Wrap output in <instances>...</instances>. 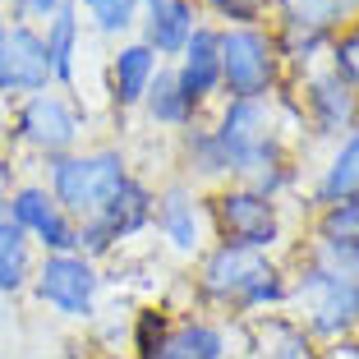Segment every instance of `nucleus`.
I'll use <instances>...</instances> for the list:
<instances>
[{"instance_id": "f257e3e1", "label": "nucleus", "mask_w": 359, "mask_h": 359, "mask_svg": "<svg viewBox=\"0 0 359 359\" xmlns=\"http://www.w3.org/2000/svg\"><path fill=\"white\" fill-rule=\"evenodd\" d=\"M198 295L217 309L263 313L290 299V281L276 272L267 254L240 249V244H212L198 263Z\"/></svg>"}, {"instance_id": "f03ea898", "label": "nucleus", "mask_w": 359, "mask_h": 359, "mask_svg": "<svg viewBox=\"0 0 359 359\" xmlns=\"http://www.w3.org/2000/svg\"><path fill=\"white\" fill-rule=\"evenodd\" d=\"M212 138L226 152V170L235 184H249L254 175L272 166H285V148L276 134V111L272 102H222V116L212 125Z\"/></svg>"}, {"instance_id": "7ed1b4c3", "label": "nucleus", "mask_w": 359, "mask_h": 359, "mask_svg": "<svg viewBox=\"0 0 359 359\" xmlns=\"http://www.w3.org/2000/svg\"><path fill=\"white\" fill-rule=\"evenodd\" d=\"M129 180V161L116 148H93V152H65L46 161V189L74 222H93L106 208V198Z\"/></svg>"}, {"instance_id": "20e7f679", "label": "nucleus", "mask_w": 359, "mask_h": 359, "mask_svg": "<svg viewBox=\"0 0 359 359\" xmlns=\"http://www.w3.org/2000/svg\"><path fill=\"white\" fill-rule=\"evenodd\" d=\"M285 304L299 309V327L309 337H346L359 327V272L346 267H332L323 258L299 272V281L290 285V299Z\"/></svg>"}, {"instance_id": "39448f33", "label": "nucleus", "mask_w": 359, "mask_h": 359, "mask_svg": "<svg viewBox=\"0 0 359 359\" xmlns=\"http://www.w3.org/2000/svg\"><path fill=\"white\" fill-rule=\"evenodd\" d=\"M281 46L263 23L222 28V93L231 102H272L281 88Z\"/></svg>"}, {"instance_id": "423d86ee", "label": "nucleus", "mask_w": 359, "mask_h": 359, "mask_svg": "<svg viewBox=\"0 0 359 359\" xmlns=\"http://www.w3.org/2000/svg\"><path fill=\"white\" fill-rule=\"evenodd\" d=\"M83 129H88V111L69 93H55V88H46L37 97H23L19 111H14V138L23 148L42 152L46 161L65 157V152H79Z\"/></svg>"}, {"instance_id": "0eeeda50", "label": "nucleus", "mask_w": 359, "mask_h": 359, "mask_svg": "<svg viewBox=\"0 0 359 359\" xmlns=\"http://www.w3.org/2000/svg\"><path fill=\"white\" fill-rule=\"evenodd\" d=\"M32 299L60 318H83L97 313V295H102V272L88 263L83 254H42L32 267Z\"/></svg>"}, {"instance_id": "6e6552de", "label": "nucleus", "mask_w": 359, "mask_h": 359, "mask_svg": "<svg viewBox=\"0 0 359 359\" xmlns=\"http://www.w3.org/2000/svg\"><path fill=\"white\" fill-rule=\"evenodd\" d=\"M212 212V231L222 235V244H240V249H254L267 254L281 244V212L276 198L249 189V184H226L217 189V198L208 203Z\"/></svg>"}, {"instance_id": "1a4fd4ad", "label": "nucleus", "mask_w": 359, "mask_h": 359, "mask_svg": "<svg viewBox=\"0 0 359 359\" xmlns=\"http://www.w3.org/2000/svg\"><path fill=\"white\" fill-rule=\"evenodd\" d=\"M152 226L157 235L175 249L180 258H194L208 249V235H212V212H208V198L194 189L189 180L180 184H166L152 203Z\"/></svg>"}, {"instance_id": "9d476101", "label": "nucleus", "mask_w": 359, "mask_h": 359, "mask_svg": "<svg viewBox=\"0 0 359 359\" xmlns=\"http://www.w3.org/2000/svg\"><path fill=\"white\" fill-rule=\"evenodd\" d=\"M5 217H10V222L32 240V249H42V254H74L79 222L51 198L46 184H37V180H28V184L14 189L10 212H5Z\"/></svg>"}, {"instance_id": "9b49d317", "label": "nucleus", "mask_w": 359, "mask_h": 359, "mask_svg": "<svg viewBox=\"0 0 359 359\" xmlns=\"http://www.w3.org/2000/svg\"><path fill=\"white\" fill-rule=\"evenodd\" d=\"M55 88L51 60H46V42L37 23H10L5 46H0V97L5 102H23Z\"/></svg>"}, {"instance_id": "f8f14e48", "label": "nucleus", "mask_w": 359, "mask_h": 359, "mask_svg": "<svg viewBox=\"0 0 359 359\" xmlns=\"http://www.w3.org/2000/svg\"><path fill=\"white\" fill-rule=\"evenodd\" d=\"M304 116L313 125V134L341 143L359 125V93L350 83H341L332 69H313L304 83Z\"/></svg>"}, {"instance_id": "ddd939ff", "label": "nucleus", "mask_w": 359, "mask_h": 359, "mask_svg": "<svg viewBox=\"0 0 359 359\" xmlns=\"http://www.w3.org/2000/svg\"><path fill=\"white\" fill-rule=\"evenodd\" d=\"M175 79L180 88L194 97V102H212V97L222 93V28H212V23H198L194 37L184 42V51L175 55Z\"/></svg>"}, {"instance_id": "4468645a", "label": "nucleus", "mask_w": 359, "mask_h": 359, "mask_svg": "<svg viewBox=\"0 0 359 359\" xmlns=\"http://www.w3.org/2000/svg\"><path fill=\"white\" fill-rule=\"evenodd\" d=\"M198 23L203 19H198V5H194V0H152V5H143V14H138V28H143L138 42L152 46L157 60H170V55L184 51V42L194 37Z\"/></svg>"}, {"instance_id": "2eb2a0df", "label": "nucleus", "mask_w": 359, "mask_h": 359, "mask_svg": "<svg viewBox=\"0 0 359 359\" xmlns=\"http://www.w3.org/2000/svg\"><path fill=\"white\" fill-rule=\"evenodd\" d=\"M272 5L281 32H304V37H323V42L355 28L359 19V0H272Z\"/></svg>"}, {"instance_id": "dca6fc26", "label": "nucleus", "mask_w": 359, "mask_h": 359, "mask_svg": "<svg viewBox=\"0 0 359 359\" xmlns=\"http://www.w3.org/2000/svg\"><path fill=\"white\" fill-rule=\"evenodd\" d=\"M323 263L359 272V194L318 212V254Z\"/></svg>"}, {"instance_id": "f3484780", "label": "nucleus", "mask_w": 359, "mask_h": 359, "mask_svg": "<svg viewBox=\"0 0 359 359\" xmlns=\"http://www.w3.org/2000/svg\"><path fill=\"white\" fill-rule=\"evenodd\" d=\"M152 203H157V194H152L143 180L129 175L125 184L106 198V208L97 212L93 222L111 235V244H125V240H134V235H143L152 226Z\"/></svg>"}, {"instance_id": "a211bd4d", "label": "nucleus", "mask_w": 359, "mask_h": 359, "mask_svg": "<svg viewBox=\"0 0 359 359\" xmlns=\"http://www.w3.org/2000/svg\"><path fill=\"white\" fill-rule=\"evenodd\" d=\"M42 42H46V60H51V79L60 88H74L79 51H83V19H79L74 0H60V10L42 23Z\"/></svg>"}, {"instance_id": "6ab92c4d", "label": "nucleus", "mask_w": 359, "mask_h": 359, "mask_svg": "<svg viewBox=\"0 0 359 359\" xmlns=\"http://www.w3.org/2000/svg\"><path fill=\"white\" fill-rule=\"evenodd\" d=\"M157 69H161V60L152 55V46H143V42H125L120 46V51L111 55V102H116V111L143 106V97H148Z\"/></svg>"}, {"instance_id": "aec40b11", "label": "nucleus", "mask_w": 359, "mask_h": 359, "mask_svg": "<svg viewBox=\"0 0 359 359\" xmlns=\"http://www.w3.org/2000/svg\"><path fill=\"white\" fill-rule=\"evenodd\" d=\"M143 111H148L152 125H161V129H180V134H184V129H194V120H198L203 106L194 102L184 88H180L175 69H166V65H161L157 79H152V88H148V97H143Z\"/></svg>"}, {"instance_id": "412c9836", "label": "nucleus", "mask_w": 359, "mask_h": 359, "mask_svg": "<svg viewBox=\"0 0 359 359\" xmlns=\"http://www.w3.org/2000/svg\"><path fill=\"white\" fill-rule=\"evenodd\" d=\"M355 194H359V125L341 138L332 161L323 166V175H318V184H313V203L318 208H332V203L355 198Z\"/></svg>"}, {"instance_id": "4be33fe9", "label": "nucleus", "mask_w": 359, "mask_h": 359, "mask_svg": "<svg viewBox=\"0 0 359 359\" xmlns=\"http://www.w3.org/2000/svg\"><path fill=\"white\" fill-rule=\"evenodd\" d=\"M32 267H37L32 240L10 222V217H0V299L23 295V290L32 285Z\"/></svg>"}, {"instance_id": "5701e85b", "label": "nucleus", "mask_w": 359, "mask_h": 359, "mask_svg": "<svg viewBox=\"0 0 359 359\" xmlns=\"http://www.w3.org/2000/svg\"><path fill=\"white\" fill-rule=\"evenodd\" d=\"M157 359H226V327L208 318H184L170 327Z\"/></svg>"}, {"instance_id": "b1692460", "label": "nucleus", "mask_w": 359, "mask_h": 359, "mask_svg": "<svg viewBox=\"0 0 359 359\" xmlns=\"http://www.w3.org/2000/svg\"><path fill=\"white\" fill-rule=\"evenodd\" d=\"M258 341H263V359H313L309 332L290 318H258Z\"/></svg>"}, {"instance_id": "393cba45", "label": "nucleus", "mask_w": 359, "mask_h": 359, "mask_svg": "<svg viewBox=\"0 0 359 359\" xmlns=\"http://www.w3.org/2000/svg\"><path fill=\"white\" fill-rule=\"evenodd\" d=\"M74 5L79 14H88L93 32H102V37H125L143 14V0H74Z\"/></svg>"}, {"instance_id": "a878e982", "label": "nucleus", "mask_w": 359, "mask_h": 359, "mask_svg": "<svg viewBox=\"0 0 359 359\" xmlns=\"http://www.w3.org/2000/svg\"><path fill=\"white\" fill-rule=\"evenodd\" d=\"M184 161H189V175L194 180H231L226 170V152L222 143L212 138V129H184Z\"/></svg>"}, {"instance_id": "bb28decb", "label": "nucleus", "mask_w": 359, "mask_h": 359, "mask_svg": "<svg viewBox=\"0 0 359 359\" xmlns=\"http://www.w3.org/2000/svg\"><path fill=\"white\" fill-rule=\"evenodd\" d=\"M327 55H332V74L341 79V83H350L359 93V28H346V32H337L327 42Z\"/></svg>"}, {"instance_id": "cd10ccee", "label": "nucleus", "mask_w": 359, "mask_h": 359, "mask_svg": "<svg viewBox=\"0 0 359 359\" xmlns=\"http://www.w3.org/2000/svg\"><path fill=\"white\" fill-rule=\"evenodd\" d=\"M217 19H226V28H249V23H258L267 14V5L272 0H203Z\"/></svg>"}, {"instance_id": "c85d7f7f", "label": "nucleus", "mask_w": 359, "mask_h": 359, "mask_svg": "<svg viewBox=\"0 0 359 359\" xmlns=\"http://www.w3.org/2000/svg\"><path fill=\"white\" fill-rule=\"evenodd\" d=\"M166 337H170V327H166V318H161L157 309L138 313V337H134L138 359H157V355H161V346H166Z\"/></svg>"}, {"instance_id": "c756f323", "label": "nucleus", "mask_w": 359, "mask_h": 359, "mask_svg": "<svg viewBox=\"0 0 359 359\" xmlns=\"http://www.w3.org/2000/svg\"><path fill=\"white\" fill-rule=\"evenodd\" d=\"M60 10V0H14V19L10 23H32V19H51Z\"/></svg>"}, {"instance_id": "7c9ffc66", "label": "nucleus", "mask_w": 359, "mask_h": 359, "mask_svg": "<svg viewBox=\"0 0 359 359\" xmlns=\"http://www.w3.org/2000/svg\"><path fill=\"white\" fill-rule=\"evenodd\" d=\"M14 189H19V166H14V157H5V152H0V217L10 212Z\"/></svg>"}, {"instance_id": "2f4dec72", "label": "nucleus", "mask_w": 359, "mask_h": 359, "mask_svg": "<svg viewBox=\"0 0 359 359\" xmlns=\"http://www.w3.org/2000/svg\"><path fill=\"white\" fill-rule=\"evenodd\" d=\"M5 32H10V19H5V14H0V46H5Z\"/></svg>"}, {"instance_id": "473e14b6", "label": "nucleus", "mask_w": 359, "mask_h": 359, "mask_svg": "<svg viewBox=\"0 0 359 359\" xmlns=\"http://www.w3.org/2000/svg\"><path fill=\"white\" fill-rule=\"evenodd\" d=\"M143 5H152V0H143Z\"/></svg>"}, {"instance_id": "72a5a7b5", "label": "nucleus", "mask_w": 359, "mask_h": 359, "mask_svg": "<svg viewBox=\"0 0 359 359\" xmlns=\"http://www.w3.org/2000/svg\"><path fill=\"white\" fill-rule=\"evenodd\" d=\"M355 28H359V19H355Z\"/></svg>"}]
</instances>
